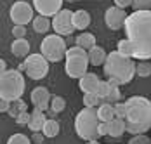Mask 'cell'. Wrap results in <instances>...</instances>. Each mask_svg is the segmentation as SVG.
<instances>
[{"label":"cell","instance_id":"obj_44","mask_svg":"<svg viewBox=\"0 0 151 144\" xmlns=\"http://www.w3.org/2000/svg\"><path fill=\"white\" fill-rule=\"evenodd\" d=\"M66 2H78V0H66Z\"/></svg>","mask_w":151,"mask_h":144},{"label":"cell","instance_id":"obj_22","mask_svg":"<svg viewBox=\"0 0 151 144\" xmlns=\"http://www.w3.org/2000/svg\"><path fill=\"white\" fill-rule=\"evenodd\" d=\"M33 30H35V33H47L49 28H50V21H49V17L47 16H37L33 21Z\"/></svg>","mask_w":151,"mask_h":144},{"label":"cell","instance_id":"obj_37","mask_svg":"<svg viewBox=\"0 0 151 144\" xmlns=\"http://www.w3.org/2000/svg\"><path fill=\"white\" fill-rule=\"evenodd\" d=\"M99 134L101 135H109V123L108 122H101L99 123Z\"/></svg>","mask_w":151,"mask_h":144},{"label":"cell","instance_id":"obj_38","mask_svg":"<svg viewBox=\"0 0 151 144\" xmlns=\"http://www.w3.org/2000/svg\"><path fill=\"white\" fill-rule=\"evenodd\" d=\"M115 5L122 7V9H127V7H132V0H115Z\"/></svg>","mask_w":151,"mask_h":144},{"label":"cell","instance_id":"obj_9","mask_svg":"<svg viewBox=\"0 0 151 144\" xmlns=\"http://www.w3.org/2000/svg\"><path fill=\"white\" fill-rule=\"evenodd\" d=\"M52 30L61 37H70L75 26H73V11L70 9H61L58 14L52 17Z\"/></svg>","mask_w":151,"mask_h":144},{"label":"cell","instance_id":"obj_6","mask_svg":"<svg viewBox=\"0 0 151 144\" xmlns=\"http://www.w3.org/2000/svg\"><path fill=\"white\" fill-rule=\"evenodd\" d=\"M91 61H89V50L78 47V45H73L68 49L66 52V75L70 78H76L80 80L85 73H87V68H89Z\"/></svg>","mask_w":151,"mask_h":144},{"label":"cell","instance_id":"obj_2","mask_svg":"<svg viewBox=\"0 0 151 144\" xmlns=\"http://www.w3.org/2000/svg\"><path fill=\"white\" fill-rule=\"evenodd\" d=\"M127 115H125V125L127 132L137 135L146 134L151 129V99L142 96H134L125 101Z\"/></svg>","mask_w":151,"mask_h":144},{"label":"cell","instance_id":"obj_8","mask_svg":"<svg viewBox=\"0 0 151 144\" xmlns=\"http://www.w3.org/2000/svg\"><path fill=\"white\" fill-rule=\"evenodd\" d=\"M24 66H26L24 73L30 76L31 80H42L49 73V61L45 59V56L42 52L26 56L24 58Z\"/></svg>","mask_w":151,"mask_h":144},{"label":"cell","instance_id":"obj_40","mask_svg":"<svg viewBox=\"0 0 151 144\" xmlns=\"http://www.w3.org/2000/svg\"><path fill=\"white\" fill-rule=\"evenodd\" d=\"M44 137H45L44 132H33V137H31V139H33L37 144H42L44 143Z\"/></svg>","mask_w":151,"mask_h":144},{"label":"cell","instance_id":"obj_26","mask_svg":"<svg viewBox=\"0 0 151 144\" xmlns=\"http://www.w3.org/2000/svg\"><path fill=\"white\" fill-rule=\"evenodd\" d=\"M28 108H26V102L23 101V99H16V101L11 102V108H9V115L12 116V118H17L19 113H23V111H26Z\"/></svg>","mask_w":151,"mask_h":144},{"label":"cell","instance_id":"obj_10","mask_svg":"<svg viewBox=\"0 0 151 144\" xmlns=\"http://www.w3.org/2000/svg\"><path fill=\"white\" fill-rule=\"evenodd\" d=\"M33 11H35V7L30 5L26 0H17L14 5L11 7V19H12V23L14 24H23V26H26L28 23H31L35 17H33Z\"/></svg>","mask_w":151,"mask_h":144},{"label":"cell","instance_id":"obj_17","mask_svg":"<svg viewBox=\"0 0 151 144\" xmlns=\"http://www.w3.org/2000/svg\"><path fill=\"white\" fill-rule=\"evenodd\" d=\"M89 24H91V14L87 11L78 9V11L73 12V26H75V30L83 31L85 28H89Z\"/></svg>","mask_w":151,"mask_h":144},{"label":"cell","instance_id":"obj_33","mask_svg":"<svg viewBox=\"0 0 151 144\" xmlns=\"http://www.w3.org/2000/svg\"><path fill=\"white\" fill-rule=\"evenodd\" d=\"M129 144H151V139L144 134H137V135H132Z\"/></svg>","mask_w":151,"mask_h":144},{"label":"cell","instance_id":"obj_43","mask_svg":"<svg viewBox=\"0 0 151 144\" xmlns=\"http://www.w3.org/2000/svg\"><path fill=\"white\" fill-rule=\"evenodd\" d=\"M85 144H99V143H97V141H87Z\"/></svg>","mask_w":151,"mask_h":144},{"label":"cell","instance_id":"obj_23","mask_svg":"<svg viewBox=\"0 0 151 144\" xmlns=\"http://www.w3.org/2000/svg\"><path fill=\"white\" fill-rule=\"evenodd\" d=\"M116 50L120 52L122 56H127V58H132V59H134V54H136V50H134V45H132V42H130L129 38L118 40Z\"/></svg>","mask_w":151,"mask_h":144},{"label":"cell","instance_id":"obj_29","mask_svg":"<svg viewBox=\"0 0 151 144\" xmlns=\"http://www.w3.org/2000/svg\"><path fill=\"white\" fill-rule=\"evenodd\" d=\"M64 108H66L64 97H61V96H52V99H50V111H52V113H61V111H64Z\"/></svg>","mask_w":151,"mask_h":144},{"label":"cell","instance_id":"obj_39","mask_svg":"<svg viewBox=\"0 0 151 144\" xmlns=\"http://www.w3.org/2000/svg\"><path fill=\"white\" fill-rule=\"evenodd\" d=\"M9 108H11V102L0 97V113H9Z\"/></svg>","mask_w":151,"mask_h":144},{"label":"cell","instance_id":"obj_34","mask_svg":"<svg viewBox=\"0 0 151 144\" xmlns=\"http://www.w3.org/2000/svg\"><path fill=\"white\" fill-rule=\"evenodd\" d=\"M115 115L116 118H123L125 120V115H127V106H125V102H116L115 104Z\"/></svg>","mask_w":151,"mask_h":144},{"label":"cell","instance_id":"obj_13","mask_svg":"<svg viewBox=\"0 0 151 144\" xmlns=\"http://www.w3.org/2000/svg\"><path fill=\"white\" fill-rule=\"evenodd\" d=\"M30 99H31L33 106H35L37 109L45 111L47 108H50V99H52V96L49 94V90H47L45 87H35V89L31 90Z\"/></svg>","mask_w":151,"mask_h":144},{"label":"cell","instance_id":"obj_7","mask_svg":"<svg viewBox=\"0 0 151 144\" xmlns=\"http://www.w3.org/2000/svg\"><path fill=\"white\" fill-rule=\"evenodd\" d=\"M40 52L45 56L49 63H59L63 58H66V52H68L66 40L58 33L47 35L40 43Z\"/></svg>","mask_w":151,"mask_h":144},{"label":"cell","instance_id":"obj_32","mask_svg":"<svg viewBox=\"0 0 151 144\" xmlns=\"http://www.w3.org/2000/svg\"><path fill=\"white\" fill-rule=\"evenodd\" d=\"M134 11H151V0H132Z\"/></svg>","mask_w":151,"mask_h":144},{"label":"cell","instance_id":"obj_11","mask_svg":"<svg viewBox=\"0 0 151 144\" xmlns=\"http://www.w3.org/2000/svg\"><path fill=\"white\" fill-rule=\"evenodd\" d=\"M127 17L129 14L125 12V9H122V7H109L108 11L104 12V23L106 26L109 30H113V31H118L125 26V21H127Z\"/></svg>","mask_w":151,"mask_h":144},{"label":"cell","instance_id":"obj_1","mask_svg":"<svg viewBox=\"0 0 151 144\" xmlns=\"http://www.w3.org/2000/svg\"><path fill=\"white\" fill-rule=\"evenodd\" d=\"M127 38L134 45V59H151V11H134L125 21Z\"/></svg>","mask_w":151,"mask_h":144},{"label":"cell","instance_id":"obj_16","mask_svg":"<svg viewBox=\"0 0 151 144\" xmlns=\"http://www.w3.org/2000/svg\"><path fill=\"white\" fill-rule=\"evenodd\" d=\"M11 50L16 58H26L30 56V42L24 38H14V42L11 45Z\"/></svg>","mask_w":151,"mask_h":144},{"label":"cell","instance_id":"obj_36","mask_svg":"<svg viewBox=\"0 0 151 144\" xmlns=\"http://www.w3.org/2000/svg\"><path fill=\"white\" fill-rule=\"evenodd\" d=\"M12 37L14 38H24L26 37V28L23 24H14L12 28Z\"/></svg>","mask_w":151,"mask_h":144},{"label":"cell","instance_id":"obj_31","mask_svg":"<svg viewBox=\"0 0 151 144\" xmlns=\"http://www.w3.org/2000/svg\"><path fill=\"white\" fill-rule=\"evenodd\" d=\"M7 144H31V143H30V137H26L24 134H12L7 139Z\"/></svg>","mask_w":151,"mask_h":144},{"label":"cell","instance_id":"obj_21","mask_svg":"<svg viewBox=\"0 0 151 144\" xmlns=\"http://www.w3.org/2000/svg\"><path fill=\"white\" fill-rule=\"evenodd\" d=\"M108 123H109V135L111 137H120L127 132V125H125L123 118H115V120H111Z\"/></svg>","mask_w":151,"mask_h":144},{"label":"cell","instance_id":"obj_24","mask_svg":"<svg viewBox=\"0 0 151 144\" xmlns=\"http://www.w3.org/2000/svg\"><path fill=\"white\" fill-rule=\"evenodd\" d=\"M42 132H44V135L49 137V139L56 137V135L59 134V122H58V120H52V118H50V120H47Z\"/></svg>","mask_w":151,"mask_h":144},{"label":"cell","instance_id":"obj_25","mask_svg":"<svg viewBox=\"0 0 151 144\" xmlns=\"http://www.w3.org/2000/svg\"><path fill=\"white\" fill-rule=\"evenodd\" d=\"M108 82H109V80H108ZM109 84H111V90H109L108 97L104 99V102H109V104H116V102H120V99H122L120 85H118V84H115V82H109Z\"/></svg>","mask_w":151,"mask_h":144},{"label":"cell","instance_id":"obj_28","mask_svg":"<svg viewBox=\"0 0 151 144\" xmlns=\"http://www.w3.org/2000/svg\"><path fill=\"white\" fill-rule=\"evenodd\" d=\"M136 75L141 78H146L151 75V63L150 61H139L136 64Z\"/></svg>","mask_w":151,"mask_h":144},{"label":"cell","instance_id":"obj_4","mask_svg":"<svg viewBox=\"0 0 151 144\" xmlns=\"http://www.w3.org/2000/svg\"><path fill=\"white\" fill-rule=\"evenodd\" d=\"M99 115L97 108H83L75 116V132L80 139L85 141H97L101 137L99 134Z\"/></svg>","mask_w":151,"mask_h":144},{"label":"cell","instance_id":"obj_3","mask_svg":"<svg viewBox=\"0 0 151 144\" xmlns=\"http://www.w3.org/2000/svg\"><path fill=\"white\" fill-rule=\"evenodd\" d=\"M104 75L108 76L109 82H115L118 85L129 84L134 75H136V63L132 58L122 56L118 50H113L108 54L104 61Z\"/></svg>","mask_w":151,"mask_h":144},{"label":"cell","instance_id":"obj_30","mask_svg":"<svg viewBox=\"0 0 151 144\" xmlns=\"http://www.w3.org/2000/svg\"><path fill=\"white\" fill-rule=\"evenodd\" d=\"M109 90H111V84H109L108 80H106V82H103V80H101V82H99V87H97V92H96V94H97V96L103 99V102H104V99L108 97V94H109Z\"/></svg>","mask_w":151,"mask_h":144},{"label":"cell","instance_id":"obj_18","mask_svg":"<svg viewBox=\"0 0 151 144\" xmlns=\"http://www.w3.org/2000/svg\"><path fill=\"white\" fill-rule=\"evenodd\" d=\"M106 58H108V54H106V50L103 47L94 45L92 49H89V61H91L92 66H103Z\"/></svg>","mask_w":151,"mask_h":144},{"label":"cell","instance_id":"obj_20","mask_svg":"<svg viewBox=\"0 0 151 144\" xmlns=\"http://www.w3.org/2000/svg\"><path fill=\"white\" fill-rule=\"evenodd\" d=\"M75 45L85 49V50H89V49H92V47L96 45V37H94L92 33H89V31H82V33L75 38Z\"/></svg>","mask_w":151,"mask_h":144},{"label":"cell","instance_id":"obj_27","mask_svg":"<svg viewBox=\"0 0 151 144\" xmlns=\"http://www.w3.org/2000/svg\"><path fill=\"white\" fill-rule=\"evenodd\" d=\"M103 104V99L94 92V94H83V106L85 108H99Z\"/></svg>","mask_w":151,"mask_h":144},{"label":"cell","instance_id":"obj_12","mask_svg":"<svg viewBox=\"0 0 151 144\" xmlns=\"http://www.w3.org/2000/svg\"><path fill=\"white\" fill-rule=\"evenodd\" d=\"M64 0H33V7L40 16L54 17L63 9Z\"/></svg>","mask_w":151,"mask_h":144},{"label":"cell","instance_id":"obj_14","mask_svg":"<svg viewBox=\"0 0 151 144\" xmlns=\"http://www.w3.org/2000/svg\"><path fill=\"white\" fill-rule=\"evenodd\" d=\"M99 82H101V80H99V76H97L96 73L87 71L82 78H80L78 87H80V90H82L83 94H94V92H97Z\"/></svg>","mask_w":151,"mask_h":144},{"label":"cell","instance_id":"obj_35","mask_svg":"<svg viewBox=\"0 0 151 144\" xmlns=\"http://www.w3.org/2000/svg\"><path fill=\"white\" fill-rule=\"evenodd\" d=\"M30 118H31V113H28V109H26V111H23V113L17 115L16 123H17V125H28V123H30Z\"/></svg>","mask_w":151,"mask_h":144},{"label":"cell","instance_id":"obj_5","mask_svg":"<svg viewBox=\"0 0 151 144\" xmlns=\"http://www.w3.org/2000/svg\"><path fill=\"white\" fill-rule=\"evenodd\" d=\"M24 76L19 70H7L0 76V97L12 102L24 94Z\"/></svg>","mask_w":151,"mask_h":144},{"label":"cell","instance_id":"obj_42","mask_svg":"<svg viewBox=\"0 0 151 144\" xmlns=\"http://www.w3.org/2000/svg\"><path fill=\"white\" fill-rule=\"evenodd\" d=\"M17 70H19V71H24V70H26V66H24V63H21V64L17 66Z\"/></svg>","mask_w":151,"mask_h":144},{"label":"cell","instance_id":"obj_19","mask_svg":"<svg viewBox=\"0 0 151 144\" xmlns=\"http://www.w3.org/2000/svg\"><path fill=\"white\" fill-rule=\"evenodd\" d=\"M97 115H99V120L101 122H111V120H115L116 118V115H115V104L103 102L97 108Z\"/></svg>","mask_w":151,"mask_h":144},{"label":"cell","instance_id":"obj_15","mask_svg":"<svg viewBox=\"0 0 151 144\" xmlns=\"http://www.w3.org/2000/svg\"><path fill=\"white\" fill-rule=\"evenodd\" d=\"M47 118L44 115V111L42 109H33V113H31V118H30V123L26 125L31 132H42L44 130V125H45Z\"/></svg>","mask_w":151,"mask_h":144},{"label":"cell","instance_id":"obj_41","mask_svg":"<svg viewBox=\"0 0 151 144\" xmlns=\"http://www.w3.org/2000/svg\"><path fill=\"white\" fill-rule=\"evenodd\" d=\"M5 71H7V64H5V61H4V59H0V76H2Z\"/></svg>","mask_w":151,"mask_h":144}]
</instances>
